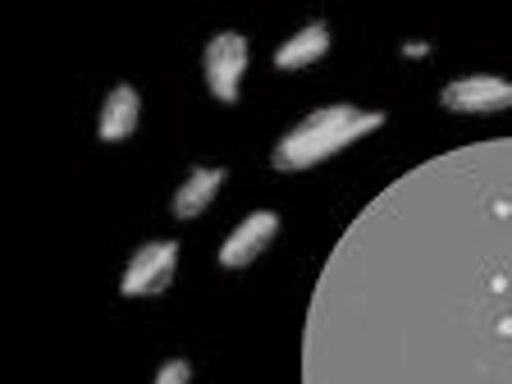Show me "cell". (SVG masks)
<instances>
[{
  "label": "cell",
  "instance_id": "obj_1",
  "mask_svg": "<svg viewBox=\"0 0 512 384\" xmlns=\"http://www.w3.org/2000/svg\"><path fill=\"white\" fill-rule=\"evenodd\" d=\"M476 151L480 229L471 243L444 247L439 302L407 288L412 316L403 339L375 334V352H403V371L307 375V384L371 380L375 384H512V192L503 188L499 142Z\"/></svg>",
  "mask_w": 512,
  "mask_h": 384
},
{
  "label": "cell",
  "instance_id": "obj_2",
  "mask_svg": "<svg viewBox=\"0 0 512 384\" xmlns=\"http://www.w3.org/2000/svg\"><path fill=\"white\" fill-rule=\"evenodd\" d=\"M389 124L384 110H362V106H320L311 110L307 119L288 128L284 138L270 147V165L279 174H302V170H316L325 160H334L339 151H348L352 142L371 138L380 128Z\"/></svg>",
  "mask_w": 512,
  "mask_h": 384
},
{
  "label": "cell",
  "instance_id": "obj_3",
  "mask_svg": "<svg viewBox=\"0 0 512 384\" xmlns=\"http://www.w3.org/2000/svg\"><path fill=\"white\" fill-rule=\"evenodd\" d=\"M174 275H179V243L151 238L128 256L124 275H119V293L124 298H160V293H170Z\"/></svg>",
  "mask_w": 512,
  "mask_h": 384
},
{
  "label": "cell",
  "instance_id": "obj_4",
  "mask_svg": "<svg viewBox=\"0 0 512 384\" xmlns=\"http://www.w3.org/2000/svg\"><path fill=\"white\" fill-rule=\"evenodd\" d=\"M202 69H206V87L220 106H238V87L247 74V37L243 32H215L202 51Z\"/></svg>",
  "mask_w": 512,
  "mask_h": 384
},
{
  "label": "cell",
  "instance_id": "obj_5",
  "mask_svg": "<svg viewBox=\"0 0 512 384\" xmlns=\"http://www.w3.org/2000/svg\"><path fill=\"white\" fill-rule=\"evenodd\" d=\"M439 106L448 115H503L512 110V83L499 74H471L439 87Z\"/></svg>",
  "mask_w": 512,
  "mask_h": 384
},
{
  "label": "cell",
  "instance_id": "obj_6",
  "mask_svg": "<svg viewBox=\"0 0 512 384\" xmlns=\"http://www.w3.org/2000/svg\"><path fill=\"white\" fill-rule=\"evenodd\" d=\"M279 238V215L275 211H252L243 224H234V234L220 243V266L224 270H247L252 261L270 252V243Z\"/></svg>",
  "mask_w": 512,
  "mask_h": 384
},
{
  "label": "cell",
  "instance_id": "obj_7",
  "mask_svg": "<svg viewBox=\"0 0 512 384\" xmlns=\"http://www.w3.org/2000/svg\"><path fill=\"white\" fill-rule=\"evenodd\" d=\"M330 46H334V32H330V23H320V19H311L307 28H298L288 42H279L275 46V69H284V74H293V69H311V64H320L325 55H330Z\"/></svg>",
  "mask_w": 512,
  "mask_h": 384
},
{
  "label": "cell",
  "instance_id": "obj_8",
  "mask_svg": "<svg viewBox=\"0 0 512 384\" xmlns=\"http://www.w3.org/2000/svg\"><path fill=\"white\" fill-rule=\"evenodd\" d=\"M138 119H142V96L138 87L128 83H115L106 92V106H101V124H96V138L101 142H128L133 133H138Z\"/></svg>",
  "mask_w": 512,
  "mask_h": 384
},
{
  "label": "cell",
  "instance_id": "obj_9",
  "mask_svg": "<svg viewBox=\"0 0 512 384\" xmlns=\"http://www.w3.org/2000/svg\"><path fill=\"white\" fill-rule=\"evenodd\" d=\"M229 183V170L224 165H202V170H192L188 179L179 183V192H174V220H197V215L211 211V202L220 197V188Z\"/></svg>",
  "mask_w": 512,
  "mask_h": 384
},
{
  "label": "cell",
  "instance_id": "obj_10",
  "mask_svg": "<svg viewBox=\"0 0 512 384\" xmlns=\"http://www.w3.org/2000/svg\"><path fill=\"white\" fill-rule=\"evenodd\" d=\"M151 384H192V362H188V357H174V362L160 366Z\"/></svg>",
  "mask_w": 512,
  "mask_h": 384
},
{
  "label": "cell",
  "instance_id": "obj_11",
  "mask_svg": "<svg viewBox=\"0 0 512 384\" xmlns=\"http://www.w3.org/2000/svg\"><path fill=\"white\" fill-rule=\"evenodd\" d=\"M430 46L426 42H403V60H426Z\"/></svg>",
  "mask_w": 512,
  "mask_h": 384
}]
</instances>
